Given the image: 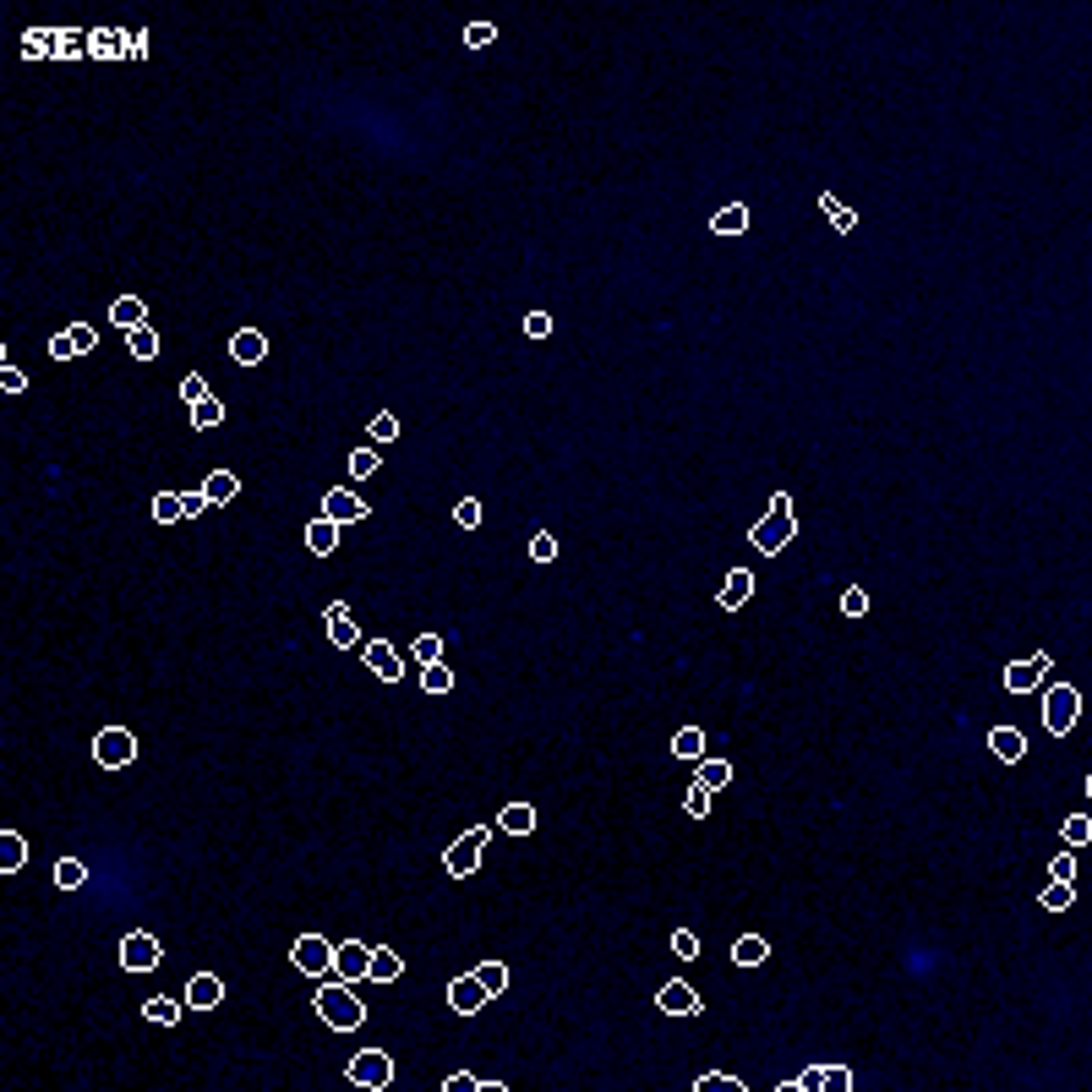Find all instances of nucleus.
I'll use <instances>...</instances> for the list:
<instances>
[{
	"mask_svg": "<svg viewBox=\"0 0 1092 1092\" xmlns=\"http://www.w3.org/2000/svg\"><path fill=\"white\" fill-rule=\"evenodd\" d=\"M88 55V34H77V27H60V60H77Z\"/></svg>",
	"mask_w": 1092,
	"mask_h": 1092,
	"instance_id": "obj_49",
	"label": "nucleus"
},
{
	"mask_svg": "<svg viewBox=\"0 0 1092 1092\" xmlns=\"http://www.w3.org/2000/svg\"><path fill=\"white\" fill-rule=\"evenodd\" d=\"M497 830H503V836H530V830H535V809H530V803H508V809H497Z\"/></svg>",
	"mask_w": 1092,
	"mask_h": 1092,
	"instance_id": "obj_23",
	"label": "nucleus"
},
{
	"mask_svg": "<svg viewBox=\"0 0 1092 1092\" xmlns=\"http://www.w3.org/2000/svg\"><path fill=\"white\" fill-rule=\"evenodd\" d=\"M230 356H235V366H257V361L268 356V334H263V328H235Z\"/></svg>",
	"mask_w": 1092,
	"mask_h": 1092,
	"instance_id": "obj_18",
	"label": "nucleus"
},
{
	"mask_svg": "<svg viewBox=\"0 0 1092 1092\" xmlns=\"http://www.w3.org/2000/svg\"><path fill=\"white\" fill-rule=\"evenodd\" d=\"M203 497H208L213 508H219V503H235V497H241V475H235V470H208Z\"/></svg>",
	"mask_w": 1092,
	"mask_h": 1092,
	"instance_id": "obj_22",
	"label": "nucleus"
},
{
	"mask_svg": "<svg viewBox=\"0 0 1092 1092\" xmlns=\"http://www.w3.org/2000/svg\"><path fill=\"white\" fill-rule=\"evenodd\" d=\"M656 1005H661L666 1016H699V1011H704V1000H699V988H694V983H683V978H672V983H661V988H656Z\"/></svg>",
	"mask_w": 1092,
	"mask_h": 1092,
	"instance_id": "obj_12",
	"label": "nucleus"
},
{
	"mask_svg": "<svg viewBox=\"0 0 1092 1092\" xmlns=\"http://www.w3.org/2000/svg\"><path fill=\"white\" fill-rule=\"evenodd\" d=\"M323 519H334V525H361V519H366V503L350 492V487H334V492L323 497Z\"/></svg>",
	"mask_w": 1092,
	"mask_h": 1092,
	"instance_id": "obj_14",
	"label": "nucleus"
},
{
	"mask_svg": "<svg viewBox=\"0 0 1092 1092\" xmlns=\"http://www.w3.org/2000/svg\"><path fill=\"white\" fill-rule=\"evenodd\" d=\"M93 759H99L104 770H120V765H132V759H137V737L126 732V727H104L99 737H93Z\"/></svg>",
	"mask_w": 1092,
	"mask_h": 1092,
	"instance_id": "obj_7",
	"label": "nucleus"
},
{
	"mask_svg": "<svg viewBox=\"0 0 1092 1092\" xmlns=\"http://www.w3.org/2000/svg\"><path fill=\"white\" fill-rule=\"evenodd\" d=\"M819 1076H825V1092H852V1071L847 1065H819Z\"/></svg>",
	"mask_w": 1092,
	"mask_h": 1092,
	"instance_id": "obj_51",
	"label": "nucleus"
},
{
	"mask_svg": "<svg viewBox=\"0 0 1092 1092\" xmlns=\"http://www.w3.org/2000/svg\"><path fill=\"white\" fill-rule=\"evenodd\" d=\"M672 950H678V961H694V956H699V940L688 934V928H678V934H672Z\"/></svg>",
	"mask_w": 1092,
	"mask_h": 1092,
	"instance_id": "obj_57",
	"label": "nucleus"
},
{
	"mask_svg": "<svg viewBox=\"0 0 1092 1092\" xmlns=\"http://www.w3.org/2000/svg\"><path fill=\"white\" fill-rule=\"evenodd\" d=\"M328 639H334V650H356L361 645V628H356V618H350V606L344 601H328Z\"/></svg>",
	"mask_w": 1092,
	"mask_h": 1092,
	"instance_id": "obj_15",
	"label": "nucleus"
},
{
	"mask_svg": "<svg viewBox=\"0 0 1092 1092\" xmlns=\"http://www.w3.org/2000/svg\"><path fill=\"white\" fill-rule=\"evenodd\" d=\"M988 754L1005 759V765H1016V759H1027V737H1021L1016 727H994V732H988Z\"/></svg>",
	"mask_w": 1092,
	"mask_h": 1092,
	"instance_id": "obj_20",
	"label": "nucleus"
},
{
	"mask_svg": "<svg viewBox=\"0 0 1092 1092\" xmlns=\"http://www.w3.org/2000/svg\"><path fill=\"white\" fill-rule=\"evenodd\" d=\"M153 519H158V525L186 519V492H158V497H153Z\"/></svg>",
	"mask_w": 1092,
	"mask_h": 1092,
	"instance_id": "obj_33",
	"label": "nucleus"
},
{
	"mask_svg": "<svg viewBox=\"0 0 1092 1092\" xmlns=\"http://www.w3.org/2000/svg\"><path fill=\"white\" fill-rule=\"evenodd\" d=\"M339 530H344V525H334V519H323V513H317V519L306 525V546H311L317 558H328L334 546H339Z\"/></svg>",
	"mask_w": 1092,
	"mask_h": 1092,
	"instance_id": "obj_25",
	"label": "nucleus"
},
{
	"mask_svg": "<svg viewBox=\"0 0 1092 1092\" xmlns=\"http://www.w3.org/2000/svg\"><path fill=\"white\" fill-rule=\"evenodd\" d=\"M475 1087H481V1076H470V1071H454L442 1081V1092H475Z\"/></svg>",
	"mask_w": 1092,
	"mask_h": 1092,
	"instance_id": "obj_58",
	"label": "nucleus"
},
{
	"mask_svg": "<svg viewBox=\"0 0 1092 1092\" xmlns=\"http://www.w3.org/2000/svg\"><path fill=\"white\" fill-rule=\"evenodd\" d=\"M290 967H296L301 978H328V973H334V945H328L323 934H301V940L290 945Z\"/></svg>",
	"mask_w": 1092,
	"mask_h": 1092,
	"instance_id": "obj_5",
	"label": "nucleus"
},
{
	"mask_svg": "<svg viewBox=\"0 0 1092 1092\" xmlns=\"http://www.w3.org/2000/svg\"><path fill=\"white\" fill-rule=\"evenodd\" d=\"M487 842H492V825H470V830H465V836H459L454 847H448V852H442V869H448V874H454V880H465V874H475V869H481V847H487Z\"/></svg>",
	"mask_w": 1092,
	"mask_h": 1092,
	"instance_id": "obj_3",
	"label": "nucleus"
},
{
	"mask_svg": "<svg viewBox=\"0 0 1092 1092\" xmlns=\"http://www.w3.org/2000/svg\"><path fill=\"white\" fill-rule=\"evenodd\" d=\"M492 39H497V27H492V22H470V27H465V44H470V50H487Z\"/></svg>",
	"mask_w": 1092,
	"mask_h": 1092,
	"instance_id": "obj_53",
	"label": "nucleus"
},
{
	"mask_svg": "<svg viewBox=\"0 0 1092 1092\" xmlns=\"http://www.w3.org/2000/svg\"><path fill=\"white\" fill-rule=\"evenodd\" d=\"M399 973H404V961H399V950H388V945H377V950H372V973H366V978H372V983H394Z\"/></svg>",
	"mask_w": 1092,
	"mask_h": 1092,
	"instance_id": "obj_30",
	"label": "nucleus"
},
{
	"mask_svg": "<svg viewBox=\"0 0 1092 1092\" xmlns=\"http://www.w3.org/2000/svg\"><path fill=\"white\" fill-rule=\"evenodd\" d=\"M208 508H213V503H208L203 492H186V519H197V513H208Z\"/></svg>",
	"mask_w": 1092,
	"mask_h": 1092,
	"instance_id": "obj_62",
	"label": "nucleus"
},
{
	"mask_svg": "<svg viewBox=\"0 0 1092 1092\" xmlns=\"http://www.w3.org/2000/svg\"><path fill=\"white\" fill-rule=\"evenodd\" d=\"M181 399H186V410H191V404H203V399H208V377H203V372L181 377Z\"/></svg>",
	"mask_w": 1092,
	"mask_h": 1092,
	"instance_id": "obj_47",
	"label": "nucleus"
},
{
	"mask_svg": "<svg viewBox=\"0 0 1092 1092\" xmlns=\"http://www.w3.org/2000/svg\"><path fill=\"white\" fill-rule=\"evenodd\" d=\"M317 1016H323L334 1033H356V1027L366 1021V1005H361V994L339 978V983H323V988H317Z\"/></svg>",
	"mask_w": 1092,
	"mask_h": 1092,
	"instance_id": "obj_2",
	"label": "nucleus"
},
{
	"mask_svg": "<svg viewBox=\"0 0 1092 1092\" xmlns=\"http://www.w3.org/2000/svg\"><path fill=\"white\" fill-rule=\"evenodd\" d=\"M22 863H27V842H22V830H6V836H0V869L17 874Z\"/></svg>",
	"mask_w": 1092,
	"mask_h": 1092,
	"instance_id": "obj_31",
	"label": "nucleus"
},
{
	"mask_svg": "<svg viewBox=\"0 0 1092 1092\" xmlns=\"http://www.w3.org/2000/svg\"><path fill=\"white\" fill-rule=\"evenodd\" d=\"M66 334H72V350H77V356H93V350H99V328H93V323H72Z\"/></svg>",
	"mask_w": 1092,
	"mask_h": 1092,
	"instance_id": "obj_46",
	"label": "nucleus"
},
{
	"mask_svg": "<svg viewBox=\"0 0 1092 1092\" xmlns=\"http://www.w3.org/2000/svg\"><path fill=\"white\" fill-rule=\"evenodd\" d=\"M110 323L126 328V334H132V328H148V306H142V296H115V301H110Z\"/></svg>",
	"mask_w": 1092,
	"mask_h": 1092,
	"instance_id": "obj_19",
	"label": "nucleus"
},
{
	"mask_svg": "<svg viewBox=\"0 0 1092 1092\" xmlns=\"http://www.w3.org/2000/svg\"><path fill=\"white\" fill-rule=\"evenodd\" d=\"M361 661L377 683H404V656L388 645V639H372V645H361Z\"/></svg>",
	"mask_w": 1092,
	"mask_h": 1092,
	"instance_id": "obj_8",
	"label": "nucleus"
},
{
	"mask_svg": "<svg viewBox=\"0 0 1092 1092\" xmlns=\"http://www.w3.org/2000/svg\"><path fill=\"white\" fill-rule=\"evenodd\" d=\"M694 765H699V770H694V781H704L711 792H721V787L732 781V765H727V759H716V754H704V759H694Z\"/></svg>",
	"mask_w": 1092,
	"mask_h": 1092,
	"instance_id": "obj_29",
	"label": "nucleus"
},
{
	"mask_svg": "<svg viewBox=\"0 0 1092 1092\" xmlns=\"http://www.w3.org/2000/svg\"><path fill=\"white\" fill-rule=\"evenodd\" d=\"M711 797H716L711 787H704V781H694V787L683 792V809H688L694 819H704V814H711Z\"/></svg>",
	"mask_w": 1092,
	"mask_h": 1092,
	"instance_id": "obj_43",
	"label": "nucleus"
},
{
	"mask_svg": "<svg viewBox=\"0 0 1092 1092\" xmlns=\"http://www.w3.org/2000/svg\"><path fill=\"white\" fill-rule=\"evenodd\" d=\"M366 973H372V945H361V940H339V945H334V978L361 983Z\"/></svg>",
	"mask_w": 1092,
	"mask_h": 1092,
	"instance_id": "obj_10",
	"label": "nucleus"
},
{
	"mask_svg": "<svg viewBox=\"0 0 1092 1092\" xmlns=\"http://www.w3.org/2000/svg\"><path fill=\"white\" fill-rule=\"evenodd\" d=\"M55 885H60V890H82V885H88V863H82V857H60V863H55Z\"/></svg>",
	"mask_w": 1092,
	"mask_h": 1092,
	"instance_id": "obj_34",
	"label": "nucleus"
},
{
	"mask_svg": "<svg viewBox=\"0 0 1092 1092\" xmlns=\"http://www.w3.org/2000/svg\"><path fill=\"white\" fill-rule=\"evenodd\" d=\"M487 1000H492V994H487V983H481L475 973H465V978H454V983H448V1005H454L459 1016H475V1011L487 1005Z\"/></svg>",
	"mask_w": 1092,
	"mask_h": 1092,
	"instance_id": "obj_13",
	"label": "nucleus"
},
{
	"mask_svg": "<svg viewBox=\"0 0 1092 1092\" xmlns=\"http://www.w3.org/2000/svg\"><path fill=\"white\" fill-rule=\"evenodd\" d=\"M1059 836H1065V847H1087V842H1092V819H1087V814H1071Z\"/></svg>",
	"mask_w": 1092,
	"mask_h": 1092,
	"instance_id": "obj_45",
	"label": "nucleus"
},
{
	"mask_svg": "<svg viewBox=\"0 0 1092 1092\" xmlns=\"http://www.w3.org/2000/svg\"><path fill=\"white\" fill-rule=\"evenodd\" d=\"M0 388H6V394H27V372H17L6 361V366H0Z\"/></svg>",
	"mask_w": 1092,
	"mask_h": 1092,
	"instance_id": "obj_56",
	"label": "nucleus"
},
{
	"mask_svg": "<svg viewBox=\"0 0 1092 1092\" xmlns=\"http://www.w3.org/2000/svg\"><path fill=\"white\" fill-rule=\"evenodd\" d=\"M1049 880H1065V885H1076V847H1071V852H1054V863H1049Z\"/></svg>",
	"mask_w": 1092,
	"mask_h": 1092,
	"instance_id": "obj_48",
	"label": "nucleus"
},
{
	"mask_svg": "<svg viewBox=\"0 0 1092 1092\" xmlns=\"http://www.w3.org/2000/svg\"><path fill=\"white\" fill-rule=\"evenodd\" d=\"M765 956H770V940H765V934H737V945H732L737 967H765Z\"/></svg>",
	"mask_w": 1092,
	"mask_h": 1092,
	"instance_id": "obj_26",
	"label": "nucleus"
},
{
	"mask_svg": "<svg viewBox=\"0 0 1092 1092\" xmlns=\"http://www.w3.org/2000/svg\"><path fill=\"white\" fill-rule=\"evenodd\" d=\"M842 612H847V618H863V612H869V590H857V585L842 590Z\"/></svg>",
	"mask_w": 1092,
	"mask_h": 1092,
	"instance_id": "obj_54",
	"label": "nucleus"
},
{
	"mask_svg": "<svg viewBox=\"0 0 1092 1092\" xmlns=\"http://www.w3.org/2000/svg\"><path fill=\"white\" fill-rule=\"evenodd\" d=\"M819 208H825V219L836 224L842 235H852V230H857V213H852V208H847V203L836 197V191H819Z\"/></svg>",
	"mask_w": 1092,
	"mask_h": 1092,
	"instance_id": "obj_28",
	"label": "nucleus"
},
{
	"mask_svg": "<svg viewBox=\"0 0 1092 1092\" xmlns=\"http://www.w3.org/2000/svg\"><path fill=\"white\" fill-rule=\"evenodd\" d=\"M694 1092H743V1076H732V1071H704L694 1081Z\"/></svg>",
	"mask_w": 1092,
	"mask_h": 1092,
	"instance_id": "obj_36",
	"label": "nucleus"
},
{
	"mask_svg": "<svg viewBox=\"0 0 1092 1092\" xmlns=\"http://www.w3.org/2000/svg\"><path fill=\"white\" fill-rule=\"evenodd\" d=\"M1049 666H1054V661H1049L1043 650L1027 656V661H1011V666H1005V694H1033V688L1049 678Z\"/></svg>",
	"mask_w": 1092,
	"mask_h": 1092,
	"instance_id": "obj_11",
	"label": "nucleus"
},
{
	"mask_svg": "<svg viewBox=\"0 0 1092 1092\" xmlns=\"http://www.w3.org/2000/svg\"><path fill=\"white\" fill-rule=\"evenodd\" d=\"M421 688H427V694H448V688H454V672H448L442 661L421 666Z\"/></svg>",
	"mask_w": 1092,
	"mask_h": 1092,
	"instance_id": "obj_40",
	"label": "nucleus"
},
{
	"mask_svg": "<svg viewBox=\"0 0 1092 1092\" xmlns=\"http://www.w3.org/2000/svg\"><path fill=\"white\" fill-rule=\"evenodd\" d=\"M219 1000H224V983H219L213 973H191V978H186V1005H191V1011H213Z\"/></svg>",
	"mask_w": 1092,
	"mask_h": 1092,
	"instance_id": "obj_17",
	"label": "nucleus"
},
{
	"mask_svg": "<svg viewBox=\"0 0 1092 1092\" xmlns=\"http://www.w3.org/2000/svg\"><path fill=\"white\" fill-rule=\"evenodd\" d=\"M749 596H754V573H749V568H727V580H721V590H716L721 612H737Z\"/></svg>",
	"mask_w": 1092,
	"mask_h": 1092,
	"instance_id": "obj_16",
	"label": "nucleus"
},
{
	"mask_svg": "<svg viewBox=\"0 0 1092 1092\" xmlns=\"http://www.w3.org/2000/svg\"><path fill=\"white\" fill-rule=\"evenodd\" d=\"M377 465H382V459H377V442L356 448V454H350V481H366V475H372Z\"/></svg>",
	"mask_w": 1092,
	"mask_h": 1092,
	"instance_id": "obj_41",
	"label": "nucleus"
},
{
	"mask_svg": "<svg viewBox=\"0 0 1092 1092\" xmlns=\"http://www.w3.org/2000/svg\"><path fill=\"white\" fill-rule=\"evenodd\" d=\"M126 350H132L137 361H153L158 356V334L153 328H132V334H126Z\"/></svg>",
	"mask_w": 1092,
	"mask_h": 1092,
	"instance_id": "obj_37",
	"label": "nucleus"
},
{
	"mask_svg": "<svg viewBox=\"0 0 1092 1092\" xmlns=\"http://www.w3.org/2000/svg\"><path fill=\"white\" fill-rule=\"evenodd\" d=\"M22 55H34V60L60 55V34H50V27H34V34H22Z\"/></svg>",
	"mask_w": 1092,
	"mask_h": 1092,
	"instance_id": "obj_32",
	"label": "nucleus"
},
{
	"mask_svg": "<svg viewBox=\"0 0 1092 1092\" xmlns=\"http://www.w3.org/2000/svg\"><path fill=\"white\" fill-rule=\"evenodd\" d=\"M475 978L487 983V994H503V988H508V967H503V961H481Z\"/></svg>",
	"mask_w": 1092,
	"mask_h": 1092,
	"instance_id": "obj_44",
	"label": "nucleus"
},
{
	"mask_svg": "<svg viewBox=\"0 0 1092 1092\" xmlns=\"http://www.w3.org/2000/svg\"><path fill=\"white\" fill-rule=\"evenodd\" d=\"M88 55L93 60H126V34H120V27H93V34H88Z\"/></svg>",
	"mask_w": 1092,
	"mask_h": 1092,
	"instance_id": "obj_21",
	"label": "nucleus"
},
{
	"mask_svg": "<svg viewBox=\"0 0 1092 1092\" xmlns=\"http://www.w3.org/2000/svg\"><path fill=\"white\" fill-rule=\"evenodd\" d=\"M399 437V415H372V442L382 448V442H394Z\"/></svg>",
	"mask_w": 1092,
	"mask_h": 1092,
	"instance_id": "obj_52",
	"label": "nucleus"
},
{
	"mask_svg": "<svg viewBox=\"0 0 1092 1092\" xmlns=\"http://www.w3.org/2000/svg\"><path fill=\"white\" fill-rule=\"evenodd\" d=\"M672 759H683V765L704 759V727H678V732H672Z\"/></svg>",
	"mask_w": 1092,
	"mask_h": 1092,
	"instance_id": "obj_24",
	"label": "nucleus"
},
{
	"mask_svg": "<svg viewBox=\"0 0 1092 1092\" xmlns=\"http://www.w3.org/2000/svg\"><path fill=\"white\" fill-rule=\"evenodd\" d=\"M454 525H459V530H475V525H481V503H475V497H459V503H454Z\"/></svg>",
	"mask_w": 1092,
	"mask_h": 1092,
	"instance_id": "obj_50",
	"label": "nucleus"
},
{
	"mask_svg": "<svg viewBox=\"0 0 1092 1092\" xmlns=\"http://www.w3.org/2000/svg\"><path fill=\"white\" fill-rule=\"evenodd\" d=\"M1071 902H1076V885H1065V880H1049V885H1043V907H1049V912H1065Z\"/></svg>",
	"mask_w": 1092,
	"mask_h": 1092,
	"instance_id": "obj_38",
	"label": "nucleus"
},
{
	"mask_svg": "<svg viewBox=\"0 0 1092 1092\" xmlns=\"http://www.w3.org/2000/svg\"><path fill=\"white\" fill-rule=\"evenodd\" d=\"M410 661H415V666L442 661V639H437V634H421V639H415V650H410Z\"/></svg>",
	"mask_w": 1092,
	"mask_h": 1092,
	"instance_id": "obj_42",
	"label": "nucleus"
},
{
	"mask_svg": "<svg viewBox=\"0 0 1092 1092\" xmlns=\"http://www.w3.org/2000/svg\"><path fill=\"white\" fill-rule=\"evenodd\" d=\"M525 334H530V339H546V334H552V317H546V311H530V317H525Z\"/></svg>",
	"mask_w": 1092,
	"mask_h": 1092,
	"instance_id": "obj_59",
	"label": "nucleus"
},
{
	"mask_svg": "<svg viewBox=\"0 0 1092 1092\" xmlns=\"http://www.w3.org/2000/svg\"><path fill=\"white\" fill-rule=\"evenodd\" d=\"M711 230H716V235H743V230H749V203H727V208H716Z\"/></svg>",
	"mask_w": 1092,
	"mask_h": 1092,
	"instance_id": "obj_27",
	"label": "nucleus"
},
{
	"mask_svg": "<svg viewBox=\"0 0 1092 1092\" xmlns=\"http://www.w3.org/2000/svg\"><path fill=\"white\" fill-rule=\"evenodd\" d=\"M1076 716H1081V694H1076L1071 683H1054V688L1043 694V727H1049L1054 737H1065V732L1076 727Z\"/></svg>",
	"mask_w": 1092,
	"mask_h": 1092,
	"instance_id": "obj_4",
	"label": "nucleus"
},
{
	"mask_svg": "<svg viewBox=\"0 0 1092 1092\" xmlns=\"http://www.w3.org/2000/svg\"><path fill=\"white\" fill-rule=\"evenodd\" d=\"M50 356H55V361H77V350H72V334H55V339H50Z\"/></svg>",
	"mask_w": 1092,
	"mask_h": 1092,
	"instance_id": "obj_61",
	"label": "nucleus"
},
{
	"mask_svg": "<svg viewBox=\"0 0 1092 1092\" xmlns=\"http://www.w3.org/2000/svg\"><path fill=\"white\" fill-rule=\"evenodd\" d=\"M530 558H535V563H552V558H558V541L546 535V530H541V535H530Z\"/></svg>",
	"mask_w": 1092,
	"mask_h": 1092,
	"instance_id": "obj_55",
	"label": "nucleus"
},
{
	"mask_svg": "<svg viewBox=\"0 0 1092 1092\" xmlns=\"http://www.w3.org/2000/svg\"><path fill=\"white\" fill-rule=\"evenodd\" d=\"M350 1081H356V1087H372V1092L388 1087V1081H394V1059L382 1054V1049H366V1054L350 1059Z\"/></svg>",
	"mask_w": 1092,
	"mask_h": 1092,
	"instance_id": "obj_9",
	"label": "nucleus"
},
{
	"mask_svg": "<svg viewBox=\"0 0 1092 1092\" xmlns=\"http://www.w3.org/2000/svg\"><path fill=\"white\" fill-rule=\"evenodd\" d=\"M142 1016L158 1021V1027H175V1021H181V1000H165V994H153V1000L142 1005Z\"/></svg>",
	"mask_w": 1092,
	"mask_h": 1092,
	"instance_id": "obj_35",
	"label": "nucleus"
},
{
	"mask_svg": "<svg viewBox=\"0 0 1092 1092\" xmlns=\"http://www.w3.org/2000/svg\"><path fill=\"white\" fill-rule=\"evenodd\" d=\"M158 961H165V945H158L148 928H132V934L120 940V973H153Z\"/></svg>",
	"mask_w": 1092,
	"mask_h": 1092,
	"instance_id": "obj_6",
	"label": "nucleus"
},
{
	"mask_svg": "<svg viewBox=\"0 0 1092 1092\" xmlns=\"http://www.w3.org/2000/svg\"><path fill=\"white\" fill-rule=\"evenodd\" d=\"M792 535H797V508H792L787 492H776V497H770V508H765V519L749 530V546H754V552H765V558H776Z\"/></svg>",
	"mask_w": 1092,
	"mask_h": 1092,
	"instance_id": "obj_1",
	"label": "nucleus"
},
{
	"mask_svg": "<svg viewBox=\"0 0 1092 1092\" xmlns=\"http://www.w3.org/2000/svg\"><path fill=\"white\" fill-rule=\"evenodd\" d=\"M142 55H148V34L132 27V34H126V60H142Z\"/></svg>",
	"mask_w": 1092,
	"mask_h": 1092,
	"instance_id": "obj_60",
	"label": "nucleus"
},
{
	"mask_svg": "<svg viewBox=\"0 0 1092 1092\" xmlns=\"http://www.w3.org/2000/svg\"><path fill=\"white\" fill-rule=\"evenodd\" d=\"M219 421H224V404H219L213 394H208L203 404H191V427H197V432H208V427H219Z\"/></svg>",
	"mask_w": 1092,
	"mask_h": 1092,
	"instance_id": "obj_39",
	"label": "nucleus"
}]
</instances>
